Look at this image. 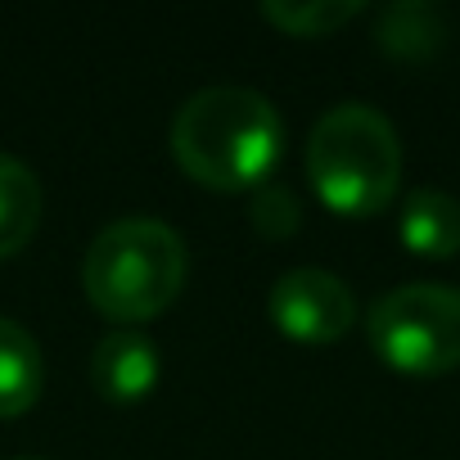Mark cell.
Listing matches in <instances>:
<instances>
[{
    "mask_svg": "<svg viewBox=\"0 0 460 460\" xmlns=\"http://www.w3.org/2000/svg\"><path fill=\"white\" fill-rule=\"evenodd\" d=\"M280 149L285 122L253 86H203L172 118V154L208 190L267 185Z\"/></svg>",
    "mask_w": 460,
    "mask_h": 460,
    "instance_id": "1",
    "label": "cell"
},
{
    "mask_svg": "<svg viewBox=\"0 0 460 460\" xmlns=\"http://www.w3.org/2000/svg\"><path fill=\"white\" fill-rule=\"evenodd\" d=\"M307 176L343 217L379 212L402 181V140L393 122L361 100L325 109L307 136Z\"/></svg>",
    "mask_w": 460,
    "mask_h": 460,
    "instance_id": "2",
    "label": "cell"
},
{
    "mask_svg": "<svg viewBox=\"0 0 460 460\" xmlns=\"http://www.w3.org/2000/svg\"><path fill=\"white\" fill-rule=\"evenodd\" d=\"M82 285L113 321H149L185 285V240L158 217H122L86 249Z\"/></svg>",
    "mask_w": 460,
    "mask_h": 460,
    "instance_id": "3",
    "label": "cell"
},
{
    "mask_svg": "<svg viewBox=\"0 0 460 460\" xmlns=\"http://www.w3.org/2000/svg\"><path fill=\"white\" fill-rule=\"evenodd\" d=\"M370 348L406 375H442L460 366V289L411 280L375 298L366 316Z\"/></svg>",
    "mask_w": 460,
    "mask_h": 460,
    "instance_id": "4",
    "label": "cell"
},
{
    "mask_svg": "<svg viewBox=\"0 0 460 460\" xmlns=\"http://www.w3.org/2000/svg\"><path fill=\"white\" fill-rule=\"evenodd\" d=\"M271 321L298 343H334L357 325V298L334 271L294 267L271 285Z\"/></svg>",
    "mask_w": 460,
    "mask_h": 460,
    "instance_id": "5",
    "label": "cell"
},
{
    "mask_svg": "<svg viewBox=\"0 0 460 460\" xmlns=\"http://www.w3.org/2000/svg\"><path fill=\"white\" fill-rule=\"evenodd\" d=\"M95 393L109 402H145L158 384V348L145 330H109L91 357Z\"/></svg>",
    "mask_w": 460,
    "mask_h": 460,
    "instance_id": "6",
    "label": "cell"
},
{
    "mask_svg": "<svg viewBox=\"0 0 460 460\" xmlns=\"http://www.w3.org/2000/svg\"><path fill=\"white\" fill-rule=\"evenodd\" d=\"M402 244L420 258H456L460 253V199L433 185H420L402 199Z\"/></svg>",
    "mask_w": 460,
    "mask_h": 460,
    "instance_id": "7",
    "label": "cell"
},
{
    "mask_svg": "<svg viewBox=\"0 0 460 460\" xmlns=\"http://www.w3.org/2000/svg\"><path fill=\"white\" fill-rule=\"evenodd\" d=\"M451 37L447 10L433 0H393L379 10L375 23V41L393 55V59H433Z\"/></svg>",
    "mask_w": 460,
    "mask_h": 460,
    "instance_id": "8",
    "label": "cell"
},
{
    "mask_svg": "<svg viewBox=\"0 0 460 460\" xmlns=\"http://www.w3.org/2000/svg\"><path fill=\"white\" fill-rule=\"evenodd\" d=\"M41 375L46 370L37 339L19 321L0 316V420L23 415L41 397Z\"/></svg>",
    "mask_w": 460,
    "mask_h": 460,
    "instance_id": "9",
    "label": "cell"
},
{
    "mask_svg": "<svg viewBox=\"0 0 460 460\" xmlns=\"http://www.w3.org/2000/svg\"><path fill=\"white\" fill-rule=\"evenodd\" d=\"M41 221V181L14 154H0V258H14Z\"/></svg>",
    "mask_w": 460,
    "mask_h": 460,
    "instance_id": "10",
    "label": "cell"
},
{
    "mask_svg": "<svg viewBox=\"0 0 460 460\" xmlns=\"http://www.w3.org/2000/svg\"><path fill=\"white\" fill-rule=\"evenodd\" d=\"M262 14L294 37H325L361 14V0H267Z\"/></svg>",
    "mask_w": 460,
    "mask_h": 460,
    "instance_id": "11",
    "label": "cell"
},
{
    "mask_svg": "<svg viewBox=\"0 0 460 460\" xmlns=\"http://www.w3.org/2000/svg\"><path fill=\"white\" fill-rule=\"evenodd\" d=\"M249 217H253V226L262 230V235L285 240V235H294V230H298L303 208H298V194L294 190H285V185H258Z\"/></svg>",
    "mask_w": 460,
    "mask_h": 460,
    "instance_id": "12",
    "label": "cell"
},
{
    "mask_svg": "<svg viewBox=\"0 0 460 460\" xmlns=\"http://www.w3.org/2000/svg\"><path fill=\"white\" fill-rule=\"evenodd\" d=\"M23 460H37V456H23Z\"/></svg>",
    "mask_w": 460,
    "mask_h": 460,
    "instance_id": "13",
    "label": "cell"
}]
</instances>
